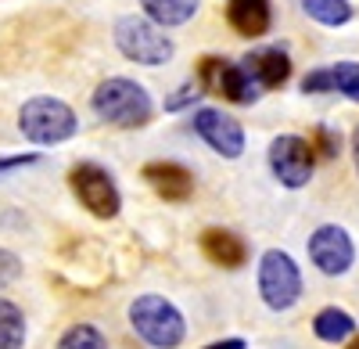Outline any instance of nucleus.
I'll use <instances>...</instances> for the list:
<instances>
[{"mask_svg":"<svg viewBox=\"0 0 359 349\" xmlns=\"http://www.w3.org/2000/svg\"><path fill=\"white\" fill-rule=\"evenodd\" d=\"M57 349H108V338L94 324H72L57 338Z\"/></svg>","mask_w":359,"mask_h":349,"instance_id":"19","label":"nucleus"},{"mask_svg":"<svg viewBox=\"0 0 359 349\" xmlns=\"http://www.w3.org/2000/svg\"><path fill=\"white\" fill-rule=\"evenodd\" d=\"M313 331H316L320 342H345V338L355 331V321H352L345 310L327 306V310H320V313L313 317Z\"/></svg>","mask_w":359,"mask_h":349,"instance_id":"16","label":"nucleus"},{"mask_svg":"<svg viewBox=\"0 0 359 349\" xmlns=\"http://www.w3.org/2000/svg\"><path fill=\"white\" fill-rule=\"evenodd\" d=\"M22 277V259L8 249H0V288H8Z\"/></svg>","mask_w":359,"mask_h":349,"instance_id":"22","label":"nucleus"},{"mask_svg":"<svg viewBox=\"0 0 359 349\" xmlns=\"http://www.w3.org/2000/svg\"><path fill=\"white\" fill-rule=\"evenodd\" d=\"M269 169L284 187H306L313 177V148L309 140L284 133L269 144Z\"/></svg>","mask_w":359,"mask_h":349,"instance_id":"8","label":"nucleus"},{"mask_svg":"<svg viewBox=\"0 0 359 349\" xmlns=\"http://www.w3.org/2000/svg\"><path fill=\"white\" fill-rule=\"evenodd\" d=\"M309 148H313V155H320V159H338L341 137H338L331 126H316L313 137H309Z\"/></svg>","mask_w":359,"mask_h":349,"instance_id":"21","label":"nucleus"},{"mask_svg":"<svg viewBox=\"0 0 359 349\" xmlns=\"http://www.w3.org/2000/svg\"><path fill=\"white\" fill-rule=\"evenodd\" d=\"M309 259L316 263V270H323L327 277L345 274V270L352 267V259H355V249H352L348 230H341V227H334V223L313 230V238H309Z\"/></svg>","mask_w":359,"mask_h":349,"instance_id":"10","label":"nucleus"},{"mask_svg":"<svg viewBox=\"0 0 359 349\" xmlns=\"http://www.w3.org/2000/svg\"><path fill=\"white\" fill-rule=\"evenodd\" d=\"M352 159H355V173H359V126L352 133Z\"/></svg>","mask_w":359,"mask_h":349,"instance_id":"27","label":"nucleus"},{"mask_svg":"<svg viewBox=\"0 0 359 349\" xmlns=\"http://www.w3.org/2000/svg\"><path fill=\"white\" fill-rule=\"evenodd\" d=\"M241 69L262 86V91H273V86H284L287 76H291V58L280 51V47H259L252 51Z\"/></svg>","mask_w":359,"mask_h":349,"instance_id":"12","label":"nucleus"},{"mask_svg":"<svg viewBox=\"0 0 359 349\" xmlns=\"http://www.w3.org/2000/svg\"><path fill=\"white\" fill-rule=\"evenodd\" d=\"M226 18L241 37H262L269 29V0H226Z\"/></svg>","mask_w":359,"mask_h":349,"instance_id":"14","label":"nucleus"},{"mask_svg":"<svg viewBox=\"0 0 359 349\" xmlns=\"http://www.w3.org/2000/svg\"><path fill=\"white\" fill-rule=\"evenodd\" d=\"M94 115L108 126H118V130H137V126H147L155 115V101L151 94L144 91L137 79H126V76H108L97 83L94 98Z\"/></svg>","mask_w":359,"mask_h":349,"instance_id":"1","label":"nucleus"},{"mask_svg":"<svg viewBox=\"0 0 359 349\" xmlns=\"http://www.w3.org/2000/svg\"><path fill=\"white\" fill-rule=\"evenodd\" d=\"M130 324L151 349H176L187 338V321L165 296H137L130 303Z\"/></svg>","mask_w":359,"mask_h":349,"instance_id":"2","label":"nucleus"},{"mask_svg":"<svg viewBox=\"0 0 359 349\" xmlns=\"http://www.w3.org/2000/svg\"><path fill=\"white\" fill-rule=\"evenodd\" d=\"M194 133L223 159H237L245 152V130L223 108H198L194 112Z\"/></svg>","mask_w":359,"mask_h":349,"instance_id":"9","label":"nucleus"},{"mask_svg":"<svg viewBox=\"0 0 359 349\" xmlns=\"http://www.w3.org/2000/svg\"><path fill=\"white\" fill-rule=\"evenodd\" d=\"M144 180L151 184V191L165 202H184L194 191V177L187 166L180 162H147L144 166Z\"/></svg>","mask_w":359,"mask_h":349,"instance_id":"11","label":"nucleus"},{"mask_svg":"<svg viewBox=\"0 0 359 349\" xmlns=\"http://www.w3.org/2000/svg\"><path fill=\"white\" fill-rule=\"evenodd\" d=\"M25 345V313L11 299H0V349Z\"/></svg>","mask_w":359,"mask_h":349,"instance_id":"17","label":"nucleus"},{"mask_svg":"<svg viewBox=\"0 0 359 349\" xmlns=\"http://www.w3.org/2000/svg\"><path fill=\"white\" fill-rule=\"evenodd\" d=\"M259 296L269 310H291L302 296V274H298V263L280 252L269 249L259 259Z\"/></svg>","mask_w":359,"mask_h":349,"instance_id":"5","label":"nucleus"},{"mask_svg":"<svg viewBox=\"0 0 359 349\" xmlns=\"http://www.w3.org/2000/svg\"><path fill=\"white\" fill-rule=\"evenodd\" d=\"M115 47L137 65H165L176 51L162 25H155L151 18H137V15H126L115 22Z\"/></svg>","mask_w":359,"mask_h":349,"instance_id":"4","label":"nucleus"},{"mask_svg":"<svg viewBox=\"0 0 359 349\" xmlns=\"http://www.w3.org/2000/svg\"><path fill=\"white\" fill-rule=\"evenodd\" d=\"M40 155H11V159H0V173H8V169H18V166H36Z\"/></svg>","mask_w":359,"mask_h":349,"instance_id":"25","label":"nucleus"},{"mask_svg":"<svg viewBox=\"0 0 359 349\" xmlns=\"http://www.w3.org/2000/svg\"><path fill=\"white\" fill-rule=\"evenodd\" d=\"M198 94H201V83H184L172 98H165V112H180V108L194 105V101H198Z\"/></svg>","mask_w":359,"mask_h":349,"instance_id":"23","label":"nucleus"},{"mask_svg":"<svg viewBox=\"0 0 359 349\" xmlns=\"http://www.w3.org/2000/svg\"><path fill=\"white\" fill-rule=\"evenodd\" d=\"M198 79H201V91H212L233 105H252V101H259V91H262L241 65L223 62V58H201Z\"/></svg>","mask_w":359,"mask_h":349,"instance_id":"7","label":"nucleus"},{"mask_svg":"<svg viewBox=\"0 0 359 349\" xmlns=\"http://www.w3.org/2000/svg\"><path fill=\"white\" fill-rule=\"evenodd\" d=\"M302 91H306V94H323V91H331V72H327V69H313V72L302 79Z\"/></svg>","mask_w":359,"mask_h":349,"instance_id":"24","label":"nucleus"},{"mask_svg":"<svg viewBox=\"0 0 359 349\" xmlns=\"http://www.w3.org/2000/svg\"><path fill=\"white\" fill-rule=\"evenodd\" d=\"M205 349H245V338H223V342H212Z\"/></svg>","mask_w":359,"mask_h":349,"instance_id":"26","label":"nucleus"},{"mask_svg":"<svg viewBox=\"0 0 359 349\" xmlns=\"http://www.w3.org/2000/svg\"><path fill=\"white\" fill-rule=\"evenodd\" d=\"M331 72V91L359 101V62H338V65H327Z\"/></svg>","mask_w":359,"mask_h":349,"instance_id":"20","label":"nucleus"},{"mask_svg":"<svg viewBox=\"0 0 359 349\" xmlns=\"http://www.w3.org/2000/svg\"><path fill=\"white\" fill-rule=\"evenodd\" d=\"M201 252L223 270H237V267H245V259H248L245 242L237 238L233 230H223V227H208L205 230L201 235Z\"/></svg>","mask_w":359,"mask_h":349,"instance_id":"13","label":"nucleus"},{"mask_svg":"<svg viewBox=\"0 0 359 349\" xmlns=\"http://www.w3.org/2000/svg\"><path fill=\"white\" fill-rule=\"evenodd\" d=\"M348 349H359V342H352V345H348Z\"/></svg>","mask_w":359,"mask_h":349,"instance_id":"28","label":"nucleus"},{"mask_svg":"<svg viewBox=\"0 0 359 349\" xmlns=\"http://www.w3.org/2000/svg\"><path fill=\"white\" fill-rule=\"evenodd\" d=\"M69 184H72V195L83 202V209L94 213L97 220H111L123 209V195H118L111 173L101 169L97 162H76L69 173Z\"/></svg>","mask_w":359,"mask_h":349,"instance_id":"6","label":"nucleus"},{"mask_svg":"<svg viewBox=\"0 0 359 349\" xmlns=\"http://www.w3.org/2000/svg\"><path fill=\"white\" fill-rule=\"evenodd\" d=\"M302 8L320 25H345L352 18V4H348V0H302Z\"/></svg>","mask_w":359,"mask_h":349,"instance_id":"18","label":"nucleus"},{"mask_svg":"<svg viewBox=\"0 0 359 349\" xmlns=\"http://www.w3.org/2000/svg\"><path fill=\"white\" fill-rule=\"evenodd\" d=\"M201 0H140L144 15L151 18L155 25H184L194 18Z\"/></svg>","mask_w":359,"mask_h":349,"instance_id":"15","label":"nucleus"},{"mask_svg":"<svg viewBox=\"0 0 359 349\" xmlns=\"http://www.w3.org/2000/svg\"><path fill=\"white\" fill-rule=\"evenodd\" d=\"M76 112L62 98H29L18 108V130L33 144H65L76 133Z\"/></svg>","mask_w":359,"mask_h":349,"instance_id":"3","label":"nucleus"}]
</instances>
